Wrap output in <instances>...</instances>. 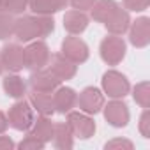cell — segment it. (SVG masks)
<instances>
[{
    "mask_svg": "<svg viewBox=\"0 0 150 150\" xmlns=\"http://www.w3.org/2000/svg\"><path fill=\"white\" fill-rule=\"evenodd\" d=\"M37 23H39V30H41V37H48L53 30H55V20L50 14H35Z\"/></svg>",
    "mask_w": 150,
    "mask_h": 150,
    "instance_id": "obj_25",
    "label": "cell"
},
{
    "mask_svg": "<svg viewBox=\"0 0 150 150\" xmlns=\"http://www.w3.org/2000/svg\"><path fill=\"white\" fill-rule=\"evenodd\" d=\"M6 2H7V0H0V11L6 9Z\"/></svg>",
    "mask_w": 150,
    "mask_h": 150,
    "instance_id": "obj_34",
    "label": "cell"
},
{
    "mask_svg": "<svg viewBox=\"0 0 150 150\" xmlns=\"http://www.w3.org/2000/svg\"><path fill=\"white\" fill-rule=\"evenodd\" d=\"M132 97L136 104H139L141 108H150V83L148 81L138 83L132 90Z\"/></svg>",
    "mask_w": 150,
    "mask_h": 150,
    "instance_id": "obj_23",
    "label": "cell"
},
{
    "mask_svg": "<svg viewBox=\"0 0 150 150\" xmlns=\"http://www.w3.org/2000/svg\"><path fill=\"white\" fill-rule=\"evenodd\" d=\"M48 69L55 74V76L60 80V81H67V80H72L78 72V65L72 64L71 60H67L62 53H57L50 58L48 62Z\"/></svg>",
    "mask_w": 150,
    "mask_h": 150,
    "instance_id": "obj_13",
    "label": "cell"
},
{
    "mask_svg": "<svg viewBox=\"0 0 150 150\" xmlns=\"http://www.w3.org/2000/svg\"><path fill=\"white\" fill-rule=\"evenodd\" d=\"M129 41L134 48H145L150 42V18L141 16L129 25Z\"/></svg>",
    "mask_w": 150,
    "mask_h": 150,
    "instance_id": "obj_12",
    "label": "cell"
},
{
    "mask_svg": "<svg viewBox=\"0 0 150 150\" xmlns=\"http://www.w3.org/2000/svg\"><path fill=\"white\" fill-rule=\"evenodd\" d=\"M103 113H104V118L110 125L113 127H125L129 124V118H131V113H129V108L127 104L122 101V99H113L110 101L108 104L103 106Z\"/></svg>",
    "mask_w": 150,
    "mask_h": 150,
    "instance_id": "obj_9",
    "label": "cell"
},
{
    "mask_svg": "<svg viewBox=\"0 0 150 150\" xmlns=\"http://www.w3.org/2000/svg\"><path fill=\"white\" fill-rule=\"evenodd\" d=\"M9 127V122H7V115L4 111H0V134H4Z\"/></svg>",
    "mask_w": 150,
    "mask_h": 150,
    "instance_id": "obj_33",
    "label": "cell"
},
{
    "mask_svg": "<svg viewBox=\"0 0 150 150\" xmlns=\"http://www.w3.org/2000/svg\"><path fill=\"white\" fill-rule=\"evenodd\" d=\"M125 51H127V44L125 41L120 37V35H106L103 41H101V46H99V53H101V58L108 64V65H118L124 57H125Z\"/></svg>",
    "mask_w": 150,
    "mask_h": 150,
    "instance_id": "obj_3",
    "label": "cell"
},
{
    "mask_svg": "<svg viewBox=\"0 0 150 150\" xmlns=\"http://www.w3.org/2000/svg\"><path fill=\"white\" fill-rule=\"evenodd\" d=\"M0 64L9 72H20L25 67V51L18 42H9L0 50Z\"/></svg>",
    "mask_w": 150,
    "mask_h": 150,
    "instance_id": "obj_7",
    "label": "cell"
},
{
    "mask_svg": "<svg viewBox=\"0 0 150 150\" xmlns=\"http://www.w3.org/2000/svg\"><path fill=\"white\" fill-rule=\"evenodd\" d=\"M60 53H62L67 60H71L72 64H76V65L87 62L88 57H90V50H88L87 42H85L83 39L76 37V35H69V37H65V39L62 41Z\"/></svg>",
    "mask_w": 150,
    "mask_h": 150,
    "instance_id": "obj_6",
    "label": "cell"
},
{
    "mask_svg": "<svg viewBox=\"0 0 150 150\" xmlns=\"http://www.w3.org/2000/svg\"><path fill=\"white\" fill-rule=\"evenodd\" d=\"M69 4L76 11H90L92 6L96 4V0H69Z\"/></svg>",
    "mask_w": 150,
    "mask_h": 150,
    "instance_id": "obj_31",
    "label": "cell"
},
{
    "mask_svg": "<svg viewBox=\"0 0 150 150\" xmlns=\"http://www.w3.org/2000/svg\"><path fill=\"white\" fill-rule=\"evenodd\" d=\"M101 85H103V92L111 99H124L131 90V83L127 76L115 69H110L103 74Z\"/></svg>",
    "mask_w": 150,
    "mask_h": 150,
    "instance_id": "obj_1",
    "label": "cell"
},
{
    "mask_svg": "<svg viewBox=\"0 0 150 150\" xmlns=\"http://www.w3.org/2000/svg\"><path fill=\"white\" fill-rule=\"evenodd\" d=\"M53 127H55V124L51 122V117L39 115V117L34 120V124H32V127H30V132H32L35 138H39L42 143H50L51 138H53Z\"/></svg>",
    "mask_w": 150,
    "mask_h": 150,
    "instance_id": "obj_21",
    "label": "cell"
},
{
    "mask_svg": "<svg viewBox=\"0 0 150 150\" xmlns=\"http://www.w3.org/2000/svg\"><path fill=\"white\" fill-rule=\"evenodd\" d=\"M138 129H139V134L143 138H146V139L150 138V111H148V108H145V111L141 113Z\"/></svg>",
    "mask_w": 150,
    "mask_h": 150,
    "instance_id": "obj_30",
    "label": "cell"
},
{
    "mask_svg": "<svg viewBox=\"0 0 150 150\" xmlns=\"http://www.w3.org/2000/svg\"><path fill=\"white\" fill-rule=\"evenodd\" d=\"M148 6H150V0H124V9L132 13H141L148 9Z\"/></svg>",
    "mask_w": 150,
    "mask_h": 150,
    "instance_id": "obj_29",
    "label": "cell"
},
{
    "mask_svg": "<svg viewBox=\"0 0 150 150\" xmlns=\"http://www.w3.org/2000/svg\"><path fill=\"white\" fill-rule=\"evenodd\" d=\"M67 125L71 127L72 134L80 139H88L96 134V122L90 115L83 111H69L67 113Z\"/></svg>",
    "mask_w": 150,
    "mask_h": 150,
    "instance_id": "obj_5",
    "label": "cell"
},
{
    "mask_svg": "<svg viewBox=\"0 0 150 150\" xmlns=\"http://www.w3.org/2000/svg\"><path fill=\"white\" fill-rule=\"evenodd\" d=\"M28 103L34 108V111H37L39 115L44 117H51L55 113V106H53V96L48 92H37L32 90V94L28 96Z\"/></svg>",
    "mask_w": 150,
    "mask_h": 150,
    "instance_id": "obj_17",
    "label": "cell"
},
{
    "mask_svg": "<svg viewBox=\"0 0 150 150\" xmlns=\"http://www.w3.org/2000/svg\"><path fill=\"white\" fill-rule=\"evenodd\" d=\"M23 51H25V67L30 69V71L46 67L50 58H51L50 46L42 39L30 41V44L27 48H23Z\"/></svg>",
    "mask_w": 150,
    "mask_h": 150,
    "instance_id": "obj_4",
    "label": "cell"
},
{
    "mask_svg": "<svg viewBox=\"0 0 150 150\" xmlns=\"http://www.w3.org/2000/svg\"><path fill=\"white\" fill-rule=\"evenodd\" d=\"M76 106L87 115H97L104 106V94L96 87H87L80 92Z\"/></svg>",
    "mask_w": 150,
    "mask_h": 150,
    "instance_id": "obj_8",
    "label": "cell"
},
{
    "mask_svg": "<svg viewBox=\"0 0 150 150\" xmlns=\"http://www.w3.org/2000/svg\"><path fill=\"white\" fill-rule=\"evenodd\" d=\"M90 18L85 14V11H67L64 14V28L69 35H80L87 30Z\"/></svg>",
    "mask_w": 150,
    "mask_h": 150,
    "instance_id": "obj_15",
    "label": "cell"
},
{
    "mask_svg": "<svg viewBox=\"0 0 150 150\" xmlns=\"http://www.w3.org/2000/svg\"><path fill=\"white\" fill-rule=\"evenodd\" d=\"M53 145L60 150H69L74 145V134L71 131V127L67 125V122H60L55 124L53 127V138H51Z\"/></svg>",
    "mask_w": 150,
    "mask_h": 150,
    "instance_id": "obj_19",
    "label": "cell"
},
{
    "mask_svg": "<svg viewBox=\"0 0 150 150\" xmlns=\"http://www.w3.org/2000/svg\"><path fill=\"white\" fill-rule=\"evenodd\" d=\"M76 101H78V94L71 87H58L53 92V106H55V111L60 115H67L76 106Z\"/></svg>",
    "mask_w": 150,
    "mask_h": 150,
    "instance_id": "obj_14",
    "label": "cell"
},
{
    "mask_svg": "<svg viewBox=\"0 0 150 150\" xmlns=\"http://www.w3.org/2000/svg\"><path fill=\"white\" fill-rule=\"evenodd\" d=\"M14 20L16 18L13 14L0 11V41H6L14 35Z\"/></svg>",
    "mask_w": 150,
    "mask_h": 150,
    "instance_id": "obj_24",
    "label": "cell"
},
{
    "mask_svg": "<svg viewBox=\"0 0 150 150\" xmlns=\"http://www.w3.org/2000/svg\"><path fill=\"white\" fill-rule=\"evenodd\" d=\"M14 35L21 42H30V41L41 37L37 18L28 16V14H21L20 18H16L14 20Z\"/></svg>",
    "mask_w": 150,
    "mask_h": 150,
    "instance_id": "obj_11",
    "label": "cell"
},
{
    "mask_svg": "<svg viewBox=\"0 0 150 150\" xmlns=\"http://www.w3.org/2000/svg\"><path fill=\"white\" fill-rule=\"evenodd\" d=\"M46 143H42L39 138H35L32 132H28L20 143H18V148L20 150H42Z\"/></svg>",
    "mask_w": 150,
    "mask_h": 150,
    "instance_id": "obj_26",
    "label": "cell"
},
{
    "mask_svg": "<svg viewBox=\"0 0 150 150\" xmlns=\"http://www.w3.org/2000/svg\"><path fill=\"white\" fill-rule=\"evenodd\" d=\"M129 25H131L129 11L122 9L120 6H118V9L111 14V18L104 23L108 34H113V35H124V34L129 30Z\"/></svg>",
    "mask_w": 150,
    "mask_h": 150,
    "instance_id": "obj_16",
    "label": "cell"
},
{
    "mask_svg": "<svg viewBox=\"0 0 150 150\" xmlns=\"http://www.w3.org/2000/svg\"><path fill=\"white\" fill-rule=\"evenodd\" d=\"M60 80L55 76V74L50 71V69H35L32 71L30 78H28V85L32 87V90H37V92H48V94H53L58 87H60Z\"/></svg>",
    "mask_w": 150,
    "mask_h": 150,
    "instance_id": "obj_10",
    "label": "cell"
},
{
    "mask_svg": "<svg viewBox=\"0 0 150 150\" xmlns=\"http://www.w3.org/2000/svg\"><path fill=\"white\" fill-rule=\"evenodd\" d=\"M25 9H28V0H7L4 11L14 16V14H23Z\"/></svg>",
    "mask_w": 150,
    "mask_h": 150,
    "instance_id": "obj_27",
    "label": "cell"
},
{
    "mask_svg": "<svg viewBox=\"0 0 150 150\" xmlns=\"http://www.w3.org/2000/svg\"><path fill=\"white\" fill-rule=\"evenodd\" d=\"M69 0H28V9L34 14H55L65 9Z\"/></svg>",
    "mask_w": 150,
    "mask_h": 150,
    "instance_id": "obj_18",
    "label": "cell"
},
{
    "mask_svg": "<svg viewBox=\"0 0 150 150\" xmlns=\"http://www.w3.org/2000/svg\"><path fill=\"white\" fill-rule=\"evenodd\" d=\"M2 87H4V92L9 96V97H13V99H23L25 97V94H27V83H25V80L23 78H20L16 72H13V74H7V76L4 78V81H2Z\"/></svg>",
    "mask_w": 150,
    "mask_h": 150,
    "instance_id": "obj_20",
    "label": "cell"
},
{
    "mask_svg": "<svg viewBox=\"0 0 150 150\" xmlns=\"http://www.w3.org/2000/svg\"><path fill=\"white\" fill-rule=\"evenodd\" d=\"M117 9H118V4L115 0H96V4L90 9L92 11V20L104 25Z\"/></svg>",
    "mask_w": 150,
    "mask_h": 150,
    "instance_id": "obj_22",
    "label": "cell"
},
{
    "mask_svg": "<svg viewBox=\"0 0 150 150\" xmlns=\"http://www.w3.org/2000/svg\"><path fill=\"white\" fill-rule=\"evenodd\" d=\"M2 71H4V67H2V64H0V74H2Z\"/></svg>",
    "mask_w": 150,
    "mask_h": 150,
    "instance_id": "obj_35",
    "label": "cell"
},
{
    "mask_svg": "<svg viewBox=\"0 0 150 150\" xmlns=\"http://www.w3.org/2000/svg\"><path fill=\"white\" fill-rule=\"evenodd\" d=\"M104 148L106 150H132L134 145H132V141H129L125 138H115V139L108 141L104 145Z\"/></svg>",
    "mask_w": 150,
    "mask_h": 150,
    "instance_id": "obj_28",
    "label": "cell"
},
{
    "mask_svg": "<svg viewBox=\"0 0 150 150\" xmlns=\"http://www.w3.org/2000/svg\"><path fill=\"white\" fill-rule=\"evenodd\" d=\"M35 117H34V108L30 106L28 101L25 99H18L7 113V122L13 129L16 131H30L32 124H34Z\"/></svg>",
    "mask_w": 150,
    "mask_h": 150,
    "instance_id": "obj_2",
    "label": "cell"
},
{
    "mask_svg": "<svg viewBox=\"0 0 150 150\" xmlns=\"http://www.w3.org/2000/svg\"><path fill=\"white\" fill-rule=\"evenodd\" d=\"M14 146H16V143L9 136H0V150H13Z\"/></svg>",
    "mask_w": 150,
    "mask_h": 150,
    "instance_id": "obj_32",
    "label": "cell"
}]
</instances>
